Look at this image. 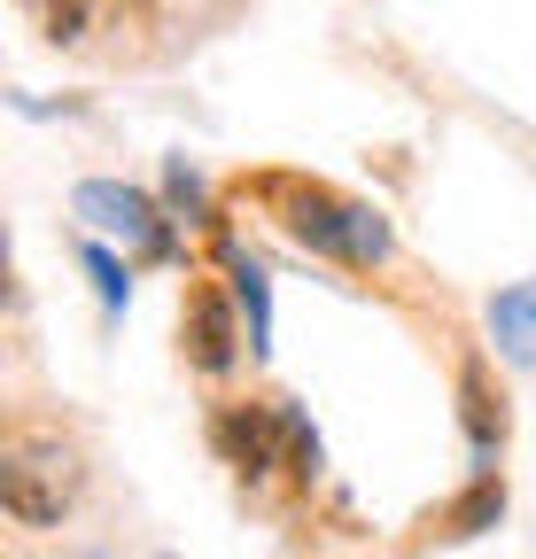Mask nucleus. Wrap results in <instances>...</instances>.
Returning a JSON list of instances; mask_svg holds the SVG:
<instances>
[{
	"instance_id": "f03ea898",
	"label": "nucleus",
	"mask_w": 536,
	"mask_h": 559,
	"mask_svg": "<svg viewBox=\"0 0 536 559\" xmlns=\"http://www.w3.org/2000/svg\"><path fill=\"white\" fill-rule=\"evenodd\" d=\"M86 489V466L62 436H39V428H9L0 436V513L24 521V528H55L62 513L79 506Z\"/></svg>"
},
{
	"instance_id": "f257e3e1",
	"label": "nucleus",
	"mask_w": 536,
	"mask_h": 559,
	"mask_svg": "<svg viewBox=\"0 0 536 559\" xmlns=\"http://www.w3.org/2000/svg\"><path fill=\"white\" fill-rule=\"evenodd\" d=\"M249 194L264 202V218H273L296 249H311V257H326V264L373 272V264L389 257V218H381L373 202H350V194H334V187H319V179H303V171H264Z\"/></svg>"
},
{
	"instance_id": "0eeeda50",
	"label": "nucleus",
	"mask_w": 536,
	"mask_h": 559,
	"mask_svg": "<svg viewBox=\"0 0 536 559\" xmlns=\"http://www.w3.org/2000/svg\"><path fill=\"white\" fill-rule=\"evenodd\" d=\"M218 264H226V280H234V304L249 311V349L264 358V349H273V288H264V264L241 257L226 234H218Z\"/></svg>"
},
{
	"instance_id": "6e6552de",
	"label": "nucleus",
	"mask_w": 536,
	"mask_h": 559,
	"mask_svg": "<svg viewBox=\"0 0 536 559\" xmlns=\"http://www.w3.org/2000/svg\"><path fill=\"white\" fill-rule=\"evenodd\" d=\"M490 342H498V358L536 366V280H521V288L490 296Z\"/></svg>"
},
{
	"instance_id": "20e7f679",
	"label": "nucleus",
	"mask_w": 536,
	"mask_h": 559,
	"mask_svg": "<svg viewBox=\"0 0 536 559\" xmlns=\"http://www.w3.org/2000/svg\"><path fill=\"white\" fill-rule=\"evenodd\" d=\"M79 218L94 226V234H117L132 257H171L179 241H171V218H164V210L141 194V187H117V179H86L79 187Z\"/></svg>"
},
{
	"instance_id": "9d476101",
	"label": "nucleus",
	"mask_w": 536,
	"mask_h": 559,
	"mask_svg": "<svg viewBox=\"0 0 536 559\" xmlns=\"http://www.w3.org/2000/svg\"><path fill=\"white\" fill-rule=\"evenodd\" d=\"M24 9H32V16H39V32H47V39H62V47L86 32V0H24Z\"/></svg>"
},
{
	"instance_id": "423d86ee",
	"label": "nucleus",
	"mask_w": 536,
	"mask_h": 559,
	"mask_svg": "<svg viewBox=\"0 0 536 559\" xmlns=\"http://www.w3.org/2000/svg\"><path fill=\"white\" fill-rule=\"evenodd\" d=\"M498 513H505V481H498V466H483L466 498H451L443 513H428V536H436V544H466V536H483Z\"/></svg>"
},
{
	"instance_id": "1a4fd4ad",
	"label": "nucleus",
	"mask_w": 536,
	"mask_h": 559,
	"mask_svg": "<svg viewBox=\"0 0 536 559\" xmlns=\"http://www.w3.org/2000/svg\"><path fill=\"white\" fill-rule=\"evenodd\" d=\"M458 404H466V436H475V459H490V451H498V436H505V412H498V396H490L483 366H466V373H458Z\"/></svg>"
},
{
	"instance_id": "7ed1b4c3",
	"label": "nucleus",
	"mask_w": 536,
	"mask_h": 559,
	"mask_svg": "<svg viewBox=\"0 0 536 559\" xmlns=\"http://www.w3.org/2000/svg\"><path fill=\"white\" fill-rule=\"evenodd\" d=\"M211 443L241 466V474H273V466H288L296 481H311L319 474V436H311V419L296 412V404H234V412H218V428H211Z\"/></svg>"
},
{
	"instance_id": "9b49d317",
	"label": "nucleus",
	"mask_w": 536,
	"mask_h": 559,
	"mask_svg": "<svg viewBox=\"0 0 536 559\" xmlns=\"http://www.w3.org/2000/svg\"><path fill=\"white\" fill-rule=\"evenodd\" d=\"M86 272H94V288H102V304L109 311H124V296H132V280H124V264L102 249V241H86Z\"/></svg>"
},
{
	"instance_id": "39448f33",
	"label": "nucleus",
	"mask_w": 536,
	"mask_h": 559,
	"mask_svg": "<svg viewBox=\"0 0 536 559\" xmlns=\"http://www.w3.org/2000/svg\"><path fill=\"white\" fill-rule=\"evenodd\" d=\"M179 342H187V366H194V373H226V366H234L241 326H234V311H226V296L211 288V280H194V288H187Z\"/></svg>"
}]
</instances>
